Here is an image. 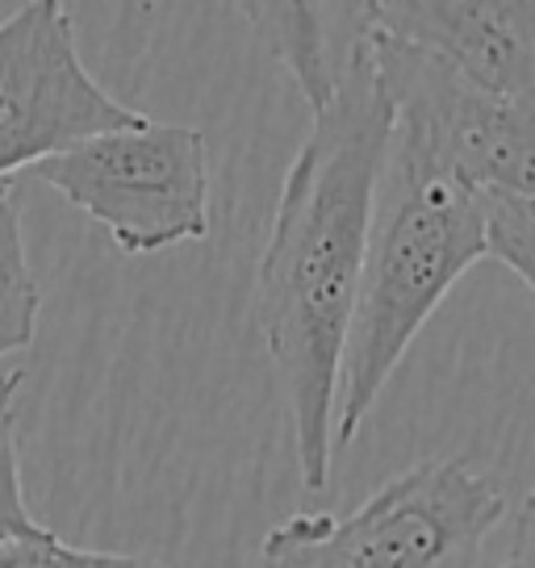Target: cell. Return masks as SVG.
Segmentation results:
<instances>
[{"label":"cell","mask_w":535,"mask_h":568,"mask_svg":"<svg viewBox=\"0 0 535 568\" xmlns=\"http://www.w3.org/2000/svg\"><path fill=\"white\" fill-rule=\"evenodd\" d=\"M38 314H42V288L26 255L21 189L13 180H0V359L34 343Z\"/></svg>","instance_id":"9c48e42d"},{"label":"cell","mask_w":535,"mask_h":568,"mask_svg":"<svg viewBox=\"0 0 535 568\" xmlns=\"http://www.w3.org/2000/svg\"><path fill=\"white\" fill-rule=\"evenodd\" d=\"M498 568H535V485L523 494L515 518H511V548Z\"/></svg>","instance_id":"4fadbf2b"},{"label":"cell","mask_w":535,"mask_h":568,"mask_svg":"<svg viewBox=\"0 0 535 568\" xmlns=\"http://www.w3.org/2000/svg\"><path fill=\"white\" fill-rule=\"evenodd\" d=\"M485 210H489V255L511 267L535 297V205L485 193Z\"/></svg>","instance_id":"7c38bea8"},{"label":"cell","mask_w":535,"mask_h":568,"mask_svg":"<svg viewBox=\"0 0 535 568\" xmlns=\"http://www.w3.org/2000/svg\"><path fill=\"white\" fill-rule=\"evenodd\" d=\"M143 122L92 80L63 0H30L0 21V180Z\"/></svg>","instance_id":"5b68a950"},{"label":"cell","mask_w":535,"mask_h":568,"mask_svg":"<svg viewBox=\"0 0 535 568\" xmlns=\"http://www.w3.org/2000/svg\"><path fill=\"white\" fill-rule=\"evenodd\" d=\"M34 176L105 226L125 255H155L210 234V146L193 125L147 118L42 160Z\"/></svg>","instance_id":"277c9868"},{"label":"cell","mask_w":535,"mask_h":568,"mask_svg":"<svg viewBox=\"0 0 535 568\" xmlns=\"http://www.w3.org/2000/svg\"><path fill=\"white\" fill-rule=\"evenodd\" d=\"M489 255L485 193L390 130L373 226L347 322L335 397V452L352 447L418 331L464 272Z\"/></svg>","instance_id":"7a4b0ae2"},{"label":"cell","mask_w":535,"mask_h":568,"mask_svg":"<svg viewBox=\"0 0 535 568\" xmlns=\"http://www.w3.org/2000/svg\"><path fill=\"white\" fill-rule=\"evenodd\" d=\"M390 130L393 105L369 34L335 92L310 113V134L289 163L255 267V326L285 385L297 473L310 494L331 485L343 338Z\"/></svg>","instance_id":"6da1fadb"},{"label":"cell","mask_w":535,"mask_h":568,"mask_svg":"<svg viewBox=\"0 0 535 568\" xmlns=\"http://www.w3.org/2000/svg\"><path fill=\"white\" fill-rule=\"evenodd\" d=\"M506 494L461 456L418 460L352 515H293L260 544V568H477Z\"/></svg>","instance_id":"3957f363"},{"label":"cell","mask_w":535,"mask_h":568,"mask_svg":"<svg viewBox=\"0 0 535 568\" xmlns=\"http://www.w3.org/2000/svg\"><path fill=\"white\" fill-rule=\"evenodd\" d=\"M0 568H172L151 556H134V551H97L75 548L54 531H42L34 539H13L0 544Z\"/></svg>","instance_id":"8fae6325"},{"label":"cell","mask_w":535,"mask_h":568,"mask_svg":"<svg viewBox=\"0 0 535 568\" xmlns=\"http://www.w3.org/2000/svg\"><path fill=\"white\" fill-rule=\"evenodd\" d=\"M268 54L293 75L310 113L335 92L360 38L373 34L369 4H234Z\"/></svg>","instance_id":"ba28073f"},{"label":"cell","mask_w":535,"mask_h":568,"mask_svg":"<svg viewBox=\"0 0 535 568\" xmlns=\"http://www.w3.org/2000/svg\"><path fill=\"white\" fill-rule=\"evenodd\" d=\"M26 373H0V544L34 539L47 527L30 515L21 494V456H18V397Z\"/></svg>","instance_id":"30bf717a"},{"label":"cell","mask_w":535,"mask_h":568,"mask_svg":"<svg viewBox=\"0 0 535 568\" xmlns=\"http://www.w3.org/2000/svg\"><path fill=\"white\" fill-rule=\"evenodd\" d=\"M373 30L494 101H535V0H373Z\"/></svg>","instance_id":"52a82bcc"},{"label":"cell","mask_w":535,"mask_h":568,"mask_svg":"<svg viewBox=\"0 0 535 568\" xmlns=\"http://www.w3.org/2000/svg\"><path fill=\"white\" fill-rule=\"evenodd\" d=\"M373 47L397 134L464 184L535 205V101H494L376 30Z\"/></svg>","instance_id":"8992f818"}]
</instances>
